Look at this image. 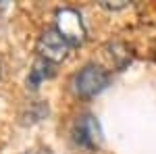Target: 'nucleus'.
<instances>
[{
    "mask_svg": "<svg viewBox=\"0 0 156 154\" xmlns=\"http://www.w3.org/2000/svg\"><path fill=\"white\" fill-rule=\"evenodd\" d=\"M108 73L104 69H100L96 65H87L81 71L73 77V92L81 98H92V96L100 94L108 85Z\"/></svg>",
    "mask_w": 156,
    "mask_h": 154,
    "instance_id": "nucleus-1",
    "label": "nucleus"
},
{
    "mask_svg": "<svg viewBox=\"0 0 156 154\" xmlns=\"http://www.w3.org/2000/svg\"><path fill=\"white\" fill-rule=\"evenodd\" d=\"M56 31L69 42V46H79L85 42V27L81 21V15L75 9H60L56 11Z\"/></svg>",
    "mask_w": 156,
    "mask_h": 154,
    "instance_id": "nucleus-2",
    "label": "nucleus"
},
{
    "mask_svg": "<svg viewBox=\"0 0 156 154\" xmlns=\"http://www.w3.org/2000/svg\"><path fill=\"white\" fill-rule=\"evenodd\" d=\"M52 73H54V69H52V63H48V60L44 59H37L34 65H31V69H29V75H27V90H37L40 88V83L44 81V79H48V77H52Z\"/></svg>",
    "mask_w": 156,
    "mask_h": 154,
    "instance_id": "nucleus-5",
    "label": "nucleus"
},
{
    "mask_svg": "<svg viewBox=\"0 0 156 154\" xmlns=\"http://www.w3.org/2000/svg\"><path fill=\"white\" fill-rule=\"evenodd\" d=\"M100 6H102V9H108V11H121V9H127L129 2H127V0H119V2H106V0H102Z\"/></svg>",
    "mask_w": 156,
    "mask_h": 154,
    "instance_id": "nucleus-6",
    "label": "nucleus"
},
{
    "mask_svg": "<svg viewBox=\"0 0 156 154\" xmlns=\"http://www.w3.org/2000/svg\"><path fill=\"white\" fill-rule=\"evenodd\" d=\"M73 138L85 150H94L102 144V127L92 115H85L77 121L75 129H73Z\"/></svg>",
    "mask_w": 156,
    "mask_h": 154,
    "instance_id": "nucleus-4",
    "label": "nucleus"
},
{
    "mask_svg": "<svg viewBox=\"0 0 156 154\" xmlns=\"http://www.w3.org/2000/svg\"><path fill=\"white\" fill-rule=\"evenodd\" d=\"M36 50H37V54H40V59L56 65V63H62V60L69 56L71 46H69V42L60 36L56 29H46L40 36V40H37Z\"/></svg>",
    "mask_w": 156,
    "mask_h": 154,
    "instance_id": "nucleus-3",
    "label": "nucleus"
}]
</instances>
